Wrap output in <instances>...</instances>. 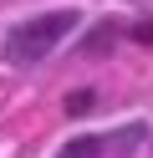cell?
Here are the masks:
<instances>
[{"instance_id": "cell-1", "label": "cell", "mask_w": 153, "mask_h": 158, "mask_svg": "<svg viewBox=\"0 0 153 158\" xmlns=\"http://www.w3.org/2000/svg\"><path fill=\"white\" fill-rule=\"evenodd\" d=\"M77 26H82V10H71V5H56V10L31 15V21H20L15 31L5 36V61H15V66H36V61H46V56L56 51V46L66 41Z\"/></svg>"}, {"instance_id": "cell-2", "label": "cell", "mask_w": 153, "mask_h": 158, "mask_svg": "<svg viewBox=\"0 0 153 158\" xmlns=\"http://www.w3.org/2000/svg\"><path fill=\"white\" fill-rule=\"evenodd\" d=\"M143 138H148V127H143V123H128V127H117V133H87V138H71L56 158H133V153L143 148Z\"/></svg>"}, {"instance_id": "cell-3", "label": "cell", "mask_w": 153, "mask_h": 158, "mask_svg": "<svg viewBox=\"0 0 153 158\" xmlns=\"http://www.w3.org/2000/svg\"><path fill=\"white\" fill-rule=\"evenodd\" d=\"M92 107V92H77V97H66V112H87Z\"/></svg>"}]
</instances>
